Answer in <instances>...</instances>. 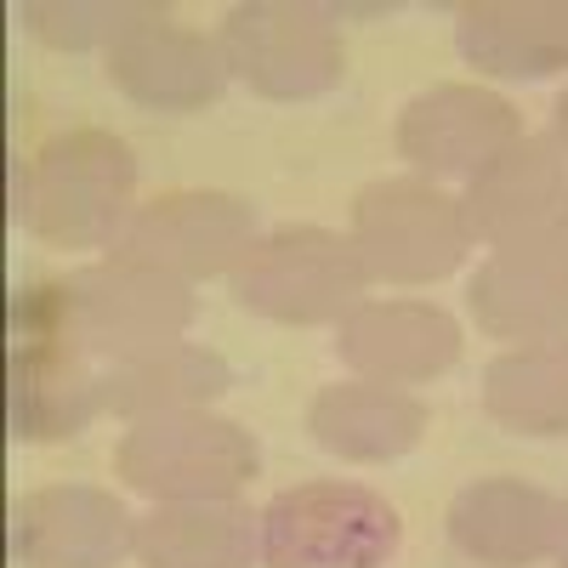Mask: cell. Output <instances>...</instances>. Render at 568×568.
I'll use <instances>...</instances> for the list:
<instances>
[{"instance_id": "6da1fadb", "label": "cell", "mask_w": 568, "mask_h": 568, "mask_svg": "<svg viewBox=\"0 0 568 568\" xmlns=\"http://www.w3.org/2000/svg\"><path fill=\"white\" fill-rule=\"evenodd\" d=\"M103 415V375L85 369L74 284H29L7 296V433L18 444L80 438Z\"/></svg>"}, {"instance_id": "7a4b0ae2", "label": "cell", "mask_w": 568, "mask_h": 568, "mask_svg": "<svg viewBox=\"0 0 568 568\" xmlns=\"http://www.w3.org/2000/svg\"><path fill=\"white\" fill-rule=\"evenodd\" d=\"M136 160L114 131H63L23 171L18 222L58 251H98L125 233Z\"/></svg>"}, {"instance_id": "3957f363", "label": "cell", "mask_w": 568, "mask_h": 568, "mask_svg": "<svg viewBox=\"0 0 568 568\" xmlns=\"http://www.w3.org/2000/svg\"><path fill=\"white\" fill-rule=\"evenodd\" d=\"M262 449L245 426L205 409H171L131 420L114 449V471L160 506L171 500H227L240 484L256 478Z\"/></svg>"}, {"instance_id": "277c9868", "label": "cell", "mask_w": 568, "mask_h": 568, "mask_svg": "<svg viewBox=\"0 0 568 568\" xmlns=\"http://www.w3.org/2000/svg\"><path fill=\"white\" fill-rule=\"evenodd\" d=\"M369 284L353 240L329 227H278L233 267V296L273 324H329L347 318Z\"/></svg>"}, {"instance_id": "5b68a950", "label": "cell", "mask_w": 568, "mask_h": 568, "mask_svg": "<svg viewBox=\"0 0 568 568\" xmlns=\"http://www.w3.org/2000/svg\"><path fill=\"white\" fill-rule=\"evenodd\" d=\"M398 511L358 484H302L262 511L267 568H387L398 551Z\"/></svg>"}, {"instance_id": "8992f818", "label": "cell", "mask_w": 568, "mask_h": 568, "mask_svg": "<svg viewBox=\"0 0 568 568\" xmlns=\"http://www.w3.org/2000/svg\"><path fill=\"white\" fill-rule=\"evenodd\" d=\"M222 58L251 91L278 103L324 98L342 80L347 52L336 34V12L307 0H251L222 23Z\"/></svg>"}, {"instance_id": "52a82bcc", "label": "cell", "mask_w": 568, "mask_h": 568, "mask_svg": "<svg viewBox=\"0 0 568 568\" xmlns=\"http://www.w3.org/2000/svg\"><path fill=\"white\" fill-rule=\"evenodd\" d=\"M466 222L460 200L426 176H387L369 182L353 200V251L369 278L387 284H433L460 267L466 256Z\"/></svg>"}, {"instance_id": "ba28073f", "label": "cell", "mask_w": 568, "mask_h": 568, "mask_svg": "<svg viewBox=\"0 0 568 568\" xmlns=\"http://www.w3.org/2000/svg\"><path fill=\"white\" fill-rule=\"evenodd\" d=\"M74 324L85 353H103L114 364H142L182 347V329L194 324V296L187 284L136 262H98L74 278Z\"/></svg>"}, {"instance_id": "9c48e42d", "label": "cell", "mask_w": 568, "mask_h": 568, "mask_svg": "<svg viewBox=\"0 0 568 568\" xmlns=\"http://www.w3.org/2000/svg\"><path fill=\"white\" fill-rule=\"evenodd\" d=\"M251 245H256V211L245 200L182 187V194H160L142 211H131L125 233L114 240V256L187 284L240 267Z\"/></svg>"}, {"instance_id": "30bf717a", "label": "cell", "mask_w": 568, "mask_h": 568, "mask_svg": "<svg viewBox=\"0 0 568 568\" xmlns=\"http://www.w3.org/2000/svg\"><path fill=\"white\" fill-rule=\"evenodd\" d=\"M7 551L23 568H114L136 551V524L109 489L58 484L12 500Z\"/></svg>"}, {"instance_id": "8fae6325", "label": "cell", "mask_w": 568, "mask_h": 568, "mask_svg": "<svg viewBox=\"0 0 568 568\" xmlns=\"http://www.w3.org/2000/svg\"><path fill=\"white\" fill-rule=\"evenodd\" d=\"M562 205H568V165L557 154V142L517 136L506 154H495L466 182L460 222H466L471 245L511 251V245H529L540 233H551Z\"/></svg>"}, {"instance_id": "7c38bea8", "label": "cell", "mask_w": 568, "mask_h": 568, "mask_svg": "<svg viewBox=\"0 0 568 568\" xmlns=\"http://www.w3.org/2000/svg\"><path fill=\"white\" fill-rule=\"evenodd\" d=\"M109 80L142 109L187 114L222 98L227 58H222V40L171 23V12L160 7L109 45Z\"/></svg>"}, {"instance_id": "4fadbf2b", "label": "cell", "mask_w": 568, "mask_h": 568, "mask_svg": "<svg viewBox=\"0 0 568 568\" xmlns=\"http://www.w3.org/2000/svg\"><path fill=\"white\" fill-rule=\"evenodd\" d=\"M524 136V120L484 85H433L398 114V154L426 176H478Z\"/></svg>"}, {"instance_id": "5bb4252c", "label": "cell", "mask_w": 568, "mask_h": 568, "mask_svg": "<svg viewBox=\"0 0 568 568\" xmlns=\"http://www.w3.org/2000/svg\"><path fill=\"white\" fill-rule=\"evenodd\" d=\"M471 313L500 342H562L568 336V245L540 233L529 245L495 251L471 278Z\"/></svg>"}, {"instance_id": "9a60e30c", "label": "cell", "mask_w": 568, "mask_h": 568, "mask_svg": "<svg viewBox=\"0 0 568 568\" xmlns=\"http://www.w3.org/2000/svg\"><path fill=\"white\" fill-rule=\"evenodd\" d=\"M336 353L358 369V382L420 387L460 358V324L433 302H358L342 318Z\"/></svg>"}, {"instance_id": "2e32d148", "label": "cell", "mask_w": 568, "mask_h": 568, "mask_svg": "<svg viewBox=\"0 0 568 568\" xmlns=\"http://www.w3.org/2000/svg\"><path fill=\"white\" fill-rule=\"evenodd\" d=\"M557 500L524 478H478L449 506V540L484 568H529L557 551Z\"/></svg>"}, {"instance_id": "e0dca14e", "label": "cell", "mask_w": 568, "mask_h": 568, "mask_svg": "<svg viewBox=\"0 0 568 568\" xmlns=\"http://www.w3.org/2000/svg\"><path fill=\"white\" fill-rule=\"evenodd\" d=\"M471 69L500 80H546L568 69V0H484L455 23Z\"/></svg>"}, {"instance_id": "ac0fdd59", "label": "cell", "mask_w": 568, "mask_h": 568, "mask_svg": "<svg viewBox=\"0 0 568 568\" xmlns=\"http://www.w3.org/2000/svg\"><path fill=\"white\" fill-rule=\"evenodd\" d=\"M307 433L318 449L342 455V460H364V466L398 460L426 433V404L409 398L404 387H382V382H336L313 398Z\"/></svg>"}, {"instance_id": "d6986e66", "label": "cell", "mask_w": 568, "mask_h": 568, "mask_svg": "<svg viewBox=\"0 0 568 568\" xmlns=\"http://www.w3.org/2000/svg\"><path fill=\"white\" fill-rule=\"evenodd\" d=\"M142 568H251L262 557V517L233 500H171L136 524Z\"/></svg>"}, {"instance_id": "ffe728a7", "label": "cell", "mask_w": 568, "mask_h": 568, "mask_svg": "<svg viewBox=\"0 0 568 568\" xmlns=\"http://www.w3.org/2000/svg\"><path fill=\"white\" fill-rule=\"evenodd\" d=\"M484 409L506 433H524V438L568 433V336L500 353L484 369Z\"/></svg>"}, {"instance_id": "44dd1931", "label": "cell", "mask_w": 568, "mask_h": 568, "mask_svg": "<svg viewBox=\"0 0 568 568\" xmlns=\"http://www.w3.org/2000/svg\"><path fill=\"white\" fill-rule=\"evenodd\" d=\"M233 369L222 353L205 347H171L160 358H142V364H114L103 375V409L109 415H131V420H149V415H171V409H200L216 393H227Z\"/></svg>"}, {"instance_id": "7402d4cb", "label": "cell", "mask_w": 568, "mask_h": 568, "mask_svg": "<svg viewBox=\"0 0 568 568\" xmlns=\"http://www.w3.org/2000/svg\"><path fill=\"white\" fill-rule=\"evenodd\" d=\"M160 12L154 0H23L18 18L29 34H40L58 52H91V45H114L131 23Z\"/></svg>"}, {"instance_id": "603a6c76", "label": "cell", "mask_w": 568, "mask_h": 568, "mask_svg": "<svg viewBox=\"0 0 568 568\" xmlns=\"http://www.w3.org/2000/svg\"><path fill=\"white\" fill-rule=\"evenodd\" d=\"M557 506L562 511H557V551L551 557H557V568H568V500H557Z\"/></svg>"}, {"instance_id": "cb8c5ba5", "label": "cell", "mask_w": 568, "mask_h": 568, "mask_svg": "<svg viewBox=\"0 0 568 568\" xmlns=\"http://www.w3.org/2000/svg\"><path fill=\"white\" fill-rule=\"evenodd\" d=\"M557 142H562V149H568V91H562V98H557Z\"/></svg>"}, {"instance_id": "d4e9b609", "label": "cell", "mask_w": 568, "mask_h": 568, "mask_svg": "<svg viewBox=\"0 0 568 568\" xmlns=\"http://www.w3.org/2000/svg\"><path fill=\"white\" fill-rule=\"evenodd\" d=\"M551 233H557V240L568 245V205H562V216H557V227H551Z\"/></svg>"}]
</instances>
